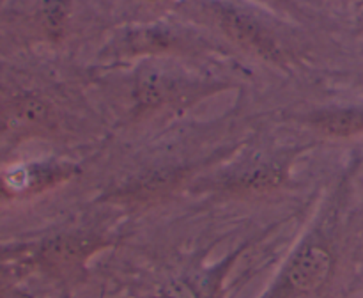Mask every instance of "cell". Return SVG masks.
<instances>
[{
    "mask_svg": "<svg viewBox=\"0 0 363 298\" xmlns=\"http://www.w3.org/2000/svg\"><path fill=\"white\" fill-rule=\"evenodd\" d=\"M287 177V167L284 163H266V165H259L255 169L247 170L241 174L233 187L238 192H266L272 188L280 187Z\"/></svg>",
    "mask_w": 363,
    "mask_h": 298,
    "instance_id": "obj_5",
    "label": "cell"
},
{
    "mask_svg": "<svg viewBox=\"0 0 363 298\" xmlns=\"http://www.w3.org/2000/svg\"><path fill=\"white\" fill-rule=\"evenodd\" d=\"M67 11H69V0H46L43 6V23L50 34L57 35L62 32L66 23Z\"/></svg>",
    "mask_w": 363,
    "mask_h": 298,
    "instance_id": "obj_7",
    "label": "cell"
},
{
    "mask_svg": "<svg viewBox=\"0 0 363 298\" xmlns=\"http://www.w3.org/2000/svg\"><path fill=\"white\" fill-rule=\"evenodd\" d=\"M71 174L73 169L69 165L55 162H28L7 167L0 170V204L50 190L71 177Z\"/></svg>",
    "mask_w": 363,
    "mask_h": 298,
    "instance_id": "obj_1",
    "label": "cell"
},
{
    "mask_svg": "<svg viewBox=\"0 0 363 298\" xmlns=\"http://www.w3.org/2000/svg\"><path fill=\"white\" fill-rule=\"evenodd\" d=\"M332 270V255L321 247H307L296 255L291 265L287 280L300 293L318 289L328 279Z\"/></svg>",
    "mask_w": 363,
    "mask_h": 298,
    "instance_id": "obj_3",
    "label": "cell"
},
{
    "mask_svg": "<svg viewBox=\"0 0 363 298\" xmlns=\"http://www.w3.org/2000/svg\"><path fill=\"white\" fill-rule=\"evenodd\" d=\"M172 45L170 35L158 28H142V31L131 32L126 35L123 43V52L126 53H147V52H160Z\"/></svg>",
    "mask_w": 363,
    "mask_h": 298,
    "instance_id": "obj_6",
    "label": "cell"
},
{
    "mask_svg": "<svg viewBox=\"0 0 363 298\" xmlns=\"http://www.w3.org/2000/svg\"><path fill=\"white\" fill-rule=\"evenodd\" d=\"M151 298H195L194 293L188 289L184 284H170V286L163 287L160 293H156Z\"/></svg>",
    "mask_w": 363,
    "mask_h": 298,
    "instance_id": "obj_8",
    "label": "cell"
},
{
    "mask_svg": "<svg viewBox=\"0 0 363 298\" xmlns=\"http://www.w3.org/2000/svg\"><path fill=\"white\" fill-rule=\"evenodd\" d=\"M311 124L328 137H351L363 133L362 109H337L315 114Z\"/></svg>",
    "mask_w": 363,
    "mask_h": 298,
    "instance_id": "obj_4",
    "label": "cell"
},
{
    "mask_svg": "<svg viewBox=\"0 0 363 298\" xmlns=\"http://www.w3.org/2000/svg\"><path fill=\"white\" fill-rule=\"evenodd\" d=\"M215 14L222 31L243 48L272 60L282 55L273 35L255 18L229 6H216Z\"/></svg>",
    "mask_w": 363,
    "mask_h": 298,
    "instance_id": "obj_2",
    "label": "cell"
}]
</instances>
